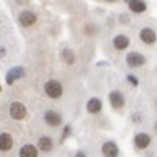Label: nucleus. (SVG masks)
<instances>
[{"label": "nucleus", "mask_w": 157, "mask_h": 157, "mask_svg": "<svg viewBox=\"0 0 157 157\" xmlns=\"http://www.w3.org/2000/svg\"><path fill=\"white\" fill-rule=\"evenodd\" d=\"M156 130H157V124H156Z\"/></svg>", "instance_id": "obj_23"}, {"label": "nucleus", "mask_w": 157, "mask_h": 157, "mask_svg": "<svg viewBox=\"0 0 157 157\" xmlns=\"http://www.w3.org/2000/svg\"><path fill=\"white\" fill-rule=\"evenodd\" d=\"M44 121H46V124L51 125V127H58V125L61 124V116H59L58 113H55L53 110H49V111L44 113Z\"/></svg>", "instance_id": "obj_10"}, {"label": "nucleus", "mask_w": 157, "mask_h": 157, "mask_svg": "<svg viewBox=\"0 0 157 157\" xmlns=\"http://www.w3.org/2000/svg\"><path fill=\"white\" fill-rule=\"evenodd\" d=\"M69 133H70V127L67 125V127L64 128V133H63V139H66V137L69 136Z\"/></svg>", "instance_id": "obj_19"}, {"label": "nucleus", "mask_w": 157, "mask_h": 157, "mask_svg": "<svg viewBox=\"0 0 157 157\" xmlns=\"http://www.w3.org/2000/svg\"><path fill=\"white\" fill-rule=\"evenodd\" d=\"M128 44H130V38H128L127 35H116V37L113 38V46H114L117 51L127 49Z\"/></svg>", "instance_id": "obj_11"}, {"label": "nucleus", "mask_w": 157, "mask_h": 157, "mask_svg": "<svg viewBox=\"0 0 157 157\" xmlns=\"http://www.w3.org/2000/svg\"><path fill=\"white\" fill-rule=\"evenodd\" d=\"M5 53H6L5 48H2V46H0V56H5Z\"/></svg>", "instance_id": "obj_20"}, {"label": "nucleus", "mask_w": 157, "mask_h": 157, "mask_svg": "<svg viewBox=\"0 0 157 157\" xmlns=\"http://www.w3.org/2000/svg\"><path fill=\"white\" fill-rule=\"evenodd\" d=\"M61 58H63L67 64H73V63H75V53H73L72 49H69V48L63 49V52H61Z\"/></svg>", "instance_id": "obj_17"}, {"label": "nucleus", "mask_w": 157, "mask_h": 157, "mask_svg": "<svg viewBox=\"0 0 157 157\" xmlns=\"http://www.w3.org/2000/svg\"><path fill=\"white\" fill-rule=\"evenodd\" d=\"M12 137L8 134V133H2L0 134V151H9L12 148Z\"/></svg>", "instance_id": "obj_12"}, {"label": "nucleus", "mask_w": 157, "mask_h": 157, "mask_svg": "<svg viewBox=\"0 0 157 157\" xmlns=\"http://www.w3.org/2000/svg\"><path fill=\"white\" fill-rule=\"evenodd\" d=\"M38 148L40 150H43V151H51L53 148V144H52V139L51 137H46V136H43V137H40L38 139Z\"/></svg>", "instance_id": "obj_15"}, {"label": "nucleus", "mask_w": 157, "mask_h": 157, "mask_svg": "<svg viewBox=\"0 0 157 157\" xmlns=\"http://www.w3.org/2000/svg\"><path fill=\"white\" fill-rule=\"evenodd\" d=\"M0 92H2V87H0Z\"/></svg>", "instance_id": "obj_24"}, {"label": "nucleus", "mask_w": 157, "mask_h": 157, "mask_svg": "<svg viewBox=\"0 0 157 157\" xmlns=\"http://www.w3.org/2000/svg\"><path fill=\"white\" fill-rule=\"evenodd\" d=\"M133 119H134L136 122H139V116H137V114H134V116H133Z\"/></svg>", "instance_id": "obj_22"}, {"label": "nucleus", "mask_w": 157, "mask_h": 157, "mask_svg": "<svg viewBox=\"0 0 157 157\" xmlns=\"http://www.w3.org/2000/svg\"><path fill=\"white\" fill-rule=\"evenodd\" d=\"M44 92L52 99H56V98H59L63 95V86H61V82H58L55 79H51V81H48L44 84Z\"/></svg>", "instance_id": "obj_1"}, {"label": "nucleus", "mask_w": 157, "mask_h": 157, "mask_svg": "<svg viewBox=\"0 0 157 157\" xmlns=\"http://www.w3.org/2000/svg\"><path fill=\"white\" fill-rule=\"evenodd\" d=\"M108 99H110V104L113 108H116V110H119V108H122L124 104H125V98H124V95L119 92V90H114V92H111L110 93V96H108Z\"/></svg>", "instance_id": "obj_3"}, {"label": "nucleus", "mask_w": 157, "mask_h": 157, "mask_svg": "<svg viewBox=\"0 0 157 157\" xmlns=\"http://www.w3.org/2000/svg\"><path fill=\"white\" fill-rule=\"evenodd\" d=\"M38 156V148L28 144V145H23L20 148V157H37Z\"/></svg>", "instance_id": "obj_13"}, {"label": "nucleus", "mask_w": 157, "mask_h": 157, "mask_svg": "<svg viewBox=\"0 0 157 157\" xmlns=\"http://www.w3.org/2000/svg\"><path fill=\"white\" fill-rule=\"evenodd\" d=\"M128 6H130L131 11H134V12H137V14H140V12H144V11L147 9V5H145L144 2H139V0L128 2Z\"/></svg>", "instance_id": "obj_16"}, {"label": "nucleus", "mask_w": 157, "mask_h": 157, "mask_svg": "<svg viewBox=\"0 0 157 157\" xmlns=\"http://www.w3.org/2000/svg\"><path fill=\"white\" fill-rule=\"evenodd\" d=\"M76 157H86V154H84L82 151H78V153H76Z\"/></svg>", "instance_id": "obj_21"}, {"label": "nucleus", "mask_w": 157, "mask_h": 157, "mask_svg": "<svg viewBox=\"0 0 157 157\" xmlns=\"http://www.w3.org/2000/svg\"><path fill=\"white\" fill-rule=\"evenodd\" d=\"M23 76H25V69L23 67H12L6 75V82L11 86V84L15 82V79H20Z\"/></svg>", "instance_id": "obj_6"}, {"label": "nucleus", "mask_w": 157, "mask_h": 157, "mask_svg": "<svg viewBox=\"0 0 157 157\" xmlns=\"http://www.w3.org/2000/svg\"><path fill=\"white\" fill-rule=\"evenodd\" d=\"M18 20H20L21 26L29 28V26H32V25L37 21V15H35L34 12H31V11H23V12L20 14Z\"/></svg>", "instance_id": "obj_5"}, {"label": "nucleus", "mask_w": 157, "mask_h": 157, "mask_svg": "<svg viewBox=\"0 0 157 157\" xmlns=\"http://www.w3.org/2000/svg\"><path fill=\"white\" fill-rule=\"evenodd\" d=\"M128 81H130L133 86H139V81H137V78H136V76H133V75H128Z\"/></svg>", "instance_id": "obj_18"}, {"label": "nucleus", "mask_w": 157, "mask_h": 157, "mask_svg": "<svg viewBox=\"0 0 157 157\" xmlns=\"http://www.w3.org/2000/svg\"><path fill=\"white\" fill-rule=\"evenodd\" d=\"M101 150H102V154L105 157H117V154H119V148L114 142H104Z\"/></svg>", "instance_id": "obj_8"}, {"label": "nucleus", "mask_w": 157, "mask_h": 157, "mask_svg": "<svg viewBox=\"0 0 157 157\" xmlns=\"http://www.w3.org/2000/svg\"><path fill=\"white\" fill-rule=\"evenodd\" d=\"M9 114H11L12 119H15V121H21V119L26 117L28 110H26V107L21 104V102H12V104L9 105Z\"/></svg>", "instance_id": "obj_2"}, {"label": "nucleus", "mask_w": 157, "mask_h": 157, "mask_svg": "<svg viewBox=\"0 0 157 157\" xmlns=\"http://www.w3.org/2000/svg\"><path fill=\"white\" fill-rule=\"evenodd\" d=\"M139 35H140V40L144 43H147V44H153V43H156V40H157L156 32L153 29H150V28H144Z\"/></svg>", "instance_id": "obj_9"}, {"label": "nucleus", "mask_w": 157, "mask_h": 157, "mask_svg": "<svg viewBox=\"0 0 157 157\" xmlns=\"http://www.w3.org/2000/svg\"><path fill=\"white\" fill-rule=\"evenodd\" d=\"M145 61H147L145 56L137 52H131L127 55V64H128L130 67H139V66L145 64Z\"/></svg>", "instance_id": "obj_4"}, {"label": "nucleus", "mask_w": 157, "mask_h": 157, "mask_svg": "<svg viewBox=\"0 0 157 157\" xmlns=\"http://www.w3.org/2000/svg\"><path fill=\"white\" fill-rule=\"evenodd\" d=\"M101 108H102L101 99H98V98H92V99H89V102H87V111H89V113L96 114V113L101 111Z\"/></svg>", "instance_id": "obj_14"}, {"label": "nucleus", "mask_w": 157, "mask_h": 157, "mask_svg": "<svg viewBox=\"0 0 157 157\" xmlns=\"http://www.w3.org/2000/svg\"><path fill=\"white\" fill-rule=\"evenodd\" d=\"M150 144H151V137H150L147 133H137V134H136V137H134V145H136L139 150L148 148Z\"/></svg>", "instance_id": "obj_7"}]
</instances>
